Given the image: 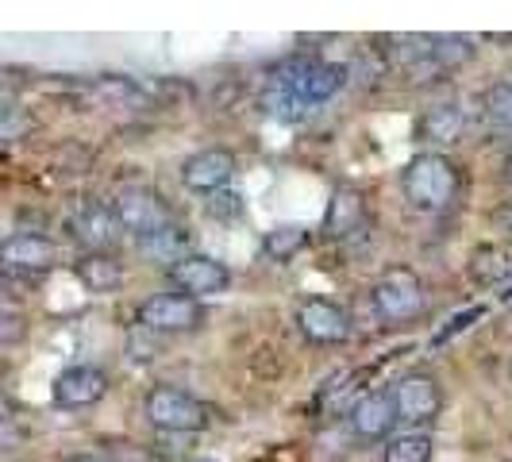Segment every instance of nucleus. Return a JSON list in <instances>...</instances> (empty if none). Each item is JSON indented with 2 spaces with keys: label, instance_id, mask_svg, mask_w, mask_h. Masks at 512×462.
Segmentation results:
<instances>
[{
  "label": "nucleus",
  "instance_id": "19",
  "mask_svg": "<svg viewBox=\"0 0 512 462\" xmlns=\"http://www.w3.org/2000/svg\"><path fill=\"white\" fill-rule=\"evenodd\" d=\"M466 274L478 285H505L512 282V239H493V243H482L470 262H466Z\"/></svg>",
  "mask_w": 512,
  "mask_h": 462
},
{
  "label": "nucleus",
  "instance_id": "25",
  "mask_svg": "<svg viewBox=\"0 0 512 462\" xmlns=\"http://www.w3.org/2000/svg\"><path fill=\"white\" fill-rule=\"evenodd\" d=\"M482 312H486V308L474 305V308H466V312H459V316H451V320H447V328H443V332H436V343H447L455 332H466V328H470V324H474Z\"/></svg>",
  "mask_w": 512,
  "mask_h": 462
},
{
  "label": "nucleus",
  "instance_id": "12",
  "mask_svg": "<svg viewBox=\"0 0 512 462\" xmlns=\"http://www.w3.org/2000/svg\"><path fill=\"white\" fill-rule=\"evenodd\" d=\"M239 162L228 147H205V151L189 154L181 162V185L189 193H201V197H216L228 189V181L235 178Z\"/></svg>",
  "mask_w": 512,
  "mask_h": 462
},
{
  "label": "nucleus",
  "instance_id": "28",
  "mask_svg": "<svg viewBox=\"0 0 512 462\" xmlns=\"http://www.w3.org/2000/svg\"><path fill=\"white\" fill-rule=\"evenodd\" d=\"M501 178H505V185L512 189V151H509V158H505V166H501Z\"/></svg>",
  "mask_w": 512,
  "mask_h": 462
},
{
  "label": "nucleus",
  "instance_id": "27",
  "mask_svg": "<svg viewBox=\"0 0 512 462\" xmlns=\"http://www.w3.org/2000/svg\"><path fill=\"white\" fill-rule=\"evenodd\" d=\"M501 224H505V231L512 235V201H505V208H501Z\"/></svg>",
  "mask_w": 512,
  "mask_h": 462
},
{
  "label": "nucleus",
  "instance_id": "31",
  "mask_svg": "<svg viewBox=\"0 0 512 462\" xmlns=\"http://www.w3.org/2000/svg\"><path fill=\"white\" fill-rule=\"evenodd\" d=\"M509 374H512V362H509Z\"/></svg>",
  "mask_w": 512,
  "mask_h": 462
},
{
  "label": "nucleus",
  "instance_id": "11",
  "mask_svg": "<svg viewBox=\"0 0 512 462\" xmlns=\"http://www.w3.org/2000/svg\"><path fill=\"white\" fill-rule=\"evenodd\" d=\"M104 393H108V374L93 362H77L66 366L62 374H54L51 382V401L66 412H81L101 405Z\"/></svg>",
  "mask_w": 512,
  "mask_h": 462
},
{
  "label": "nucleus",
  "instance_id": "5",
  "mask_svg": "<svg viewBox=\"0 0 512 462\" xmlns=\"http://www.w3.org/2000/svg\"><path fill=\"white\" fill-rule=\"evenodd\" d=\"M274 77L285 81L305 101V108H316V104L332 101L335 93L347 85V66L324 62V58H289Z\"/></svg>",
  "mask_w": 512,
  "mask_h": 462
},
{
  "label": "nucleus",
  "instance_id": "1",
  "mask_svg": "<svg viewBox=\"0 0 512 462\" xmlns=\"http://www.w3.org/2000/svg\"><path fill=\"white\" fill-rule=\"evenodd\" d=\"M466 189V174L455 158L443 151H420L412 154L401 170V193L416 212H451L462 201Z\"/></svg>",
  "mask_w": 512,
  "mask_h": 462
},
{
  "label": "nucleus",
  "instance_id": "24",
  "mask_svg": "<svg viewBox=\"0 0 512 462\" xmlns=\"http://www.w3.org/2000/svg\"><path fill=\"white\" fill-rule=\"evenodd\" d=\"M432 58L443 66H459L474 58V39L470 35H432Z\"/></svg>",
  "mask_w": 512,
  "mask_h": 462
},
{
  "label": "nucleus",
  "instance_id": "13",
  "mask_svg": "<svg viewBox=\"0 0 512 462\" xmlns=\"http://www.w3.org/2000/svg\"><path fill=\"white\" fill-rule=\"evenodd\" d=\"M120 231L124 228H120L116 212H112V205H104V201H85V205H77V212L70 216V239L81 247V255L108 251Z\"/></svg>",
  "mask_w": 512,
  "mask_h": 462
},
{
  "label": "nucleus",
  "instance_id": "4",
  "mask_svg": "<svg viewBox=\"0 0 512 462\" xmlns=\"http://www.w3.org/2000/svg\"><path fill=\"white\" fill-rule=\"evenodd\" d=\"M208 312L201 301L185 293H151L135 305V328H147L154 335H185L201 332Z\"/></svg>",
  "mask_w": 512,
  "mask_h": 462
},
{
  "label": "nucleus",
  "instance_id": "6",
  "mask_svg": "<svg viewBox=\"0 0 512 462\" xmlns=\"http://www.w3.org/2000/svg\"><path fill=\"white\" fill-rule=\"evenodd\" d=\"M108 205L116 212L120 228L131 231L135 239H143V235H151V231H158L162 224L174 220L170 201H166L158 189H151V185H124Z\"/></svg>",
  "mask_w": 512,
  "mask_h": 462
},
{
  "label": "nucleus",
  "instance_id": "15",
  "mask_svg": "<svg viewBox=\"0 0 512 462\" xmlns=\"http://www.w3.org/2000/svg\"><path fill=\"white\" fill-rule=\"evenodd\" d=\"M462 131H466V112H462V104H455V101L432 104V108H424V112L416 116V139H420V143H432V151L455 147L462 139Z\"/></svg>",
  "mask_w": 512,
  "mask_h": 462
},
{
  "label": "nucleus",
  "instance_id": "23",
  "mask_svg": "<svg viewBox=\"0 0 512 462\" xmlns=\"http://www.w3.org/2000/svg\"><path fill=\"white\" fill-rule=\"evenodd\" d=\"M482 108L493 128L512 131V81H497L482 93Z\"/></svg>",
  "mask_w": 512,
  "mask_h": 462
},
{
  "label": "nucleus",
  "instance_id": "17",
  "mask_svg": "<svg viewBox=\"0 0 512 462\" xmlns=\"http://www.w3.org/2000/svg\"><path fill=\"white\" fill-rule=\"evenodd\" d=\"M366 228V201L355 185H339L324 208V231L332 239H351Z\"/></svg>",
  "mask_w": 512,
  "mask_h": 462
},
{
  "label": "nucleus",
  "instance_id": "8",
  "mask_svg": "<svg viewBox=\"0 0 512 462\" xmlns=\"http://www.w3.org/2000/svg\"><path fill=\"white\" fill-rule=\"evenodd\" d=\"M297 332L305 335L312 347H335L351 339V312L335 305L332 297H305L297 305Z\"/></svg>",
  "mask_w": 512,
  "mask_h": 462
},
{
  "label": "nucleus",
  "instance_id": "2",
  "mask_svg": "<svg viewBox=\"0 0 512 462\" xmlns=\"http://www.w3.org/2000/svg\"><path fill=\"white\" fill-rule=\"evenodd\" d=\"M143 420L154 432H166V436H193L212 424V409L178 385H154L143 397Z\"/></svg>",
  "mask_w": 512,
  "mask_h": 462
},
{
  "label": "nucleus",
  "instance_id": "3",
  "mask_svg": "<svg viewBox=\"0 0 512 462\" xmlns=\"http://www.w3.org/2000/svg\"><path fill=\"white\" fill-rule=\"evenodd\" d=\"M370 305L382 324H409L424 312V282L409 266H389L370 285Z\"/></svg>",
  "mask_w": 512,
  "mask_h": 462
},
{
  "label": "nucleus",
  "instance_id": "26",
  "mask_svg": "<svg viewBox=\"0 0 512 462\" xmlns=\"http://www.w3.org/2000/svg\"><path fill=\"white\" fill-rule=\"evenodd\" d=\"M20 335H24V328H20V316H16V312H4V332H0L4 347H12Z\"/></svg>",
  "mask_w": 512,
  "mask_h": 462
},
{
  "label": "nucleus",
  "instance_id": "7",
  "mask_svg": "<svg viewBox=\"0 0 512 462\" xmlns=\"http://www.w3.org/2000/svg\"><path fill=\"white\" fill-rule=\"evenodd\" d=\"M389 393H393L401 424H409V428H432L443 412V385L432 374H420V370L405 374Z\"/></svg>",
  "mask_w": 512,
  "mask_h": 462
},
{
  "label": "nucleus",
  "instance_id": "20",
  "mask_svg": "<svg viewBox=\"0 0 512 462\" xmlns=\"http://www.w3.org/2000/svg\"><path fill=\"white\" fill-rule=\"evenodd\" d=\"M308 243H312V231L305 224H278V228H270L262 235V255L285 266V262H293L301 255Z\"/></svg>",
  "mask_w": 512,
  "mask_h": 462
},
{
  "label": "nucleus",
  "instance_id": "22",
  "mask_svg": "<svg viewBox=\"0 0 512 462\" xmlns=\"http://www.w3.org/2000/svg\"><path fill=\"white\" fill-rule=\"evenodd\" d=\"M382 462H436V439L428 432H401L382 447Z\"/></svg>",
  "mask_w": 512,
  "mask_h": 462
},
{
  "label": "nucleus",
  "instance_id": "9",
  "mask_svg": "<svg viewBox=\"0 0 512 462\" xmlns=\"http://www.w3.org/2000/svg\"><path fill=\"white\" fill-rule=\"evenodd\" d=\"M166 278L174 285V293H185L193 301H205V297H220L231 289V270L228 262L212 255L193 251L189 258H181L174 270H166Z\"/></svg>",
  "mask_w": 512,
  "mask_h": 462
},
{
  "label": "nucleus",
  "instance_id": "29",
  "mask_svg": "<svg viewBox=\"0 0 512 462\" xmlns=\"http://www.w3.org/2000/svg\"><path fill=\"white\" fill-rule=\"evenodd\" d=\"M66 462H108V459H101V455H70Z\"/></svg>",
  "mask_w": 512,
  "mask_h": 462
},
{
  "label": "nucleus",
  "instance_id": "10",
  "mask_svg": "<svg viewBox=\"0 0 512 462\" xmlns=\"http://www.w3.org/2000/svg\"><path fill=\"white\" fill-rule=\"evenodd\" d=\"M54 262H58V247L54 239L39 235V231H16L4 239L0 247V266L8 278H39V274H51Z\"/></svg>",
  "mask_w": 512,
  "mask_h": 462
},
{
  "label": "nucleus",
  "instance_id": "21",
  "mask_svg": "<svg viewBox=\"0 0 512 462\" xmlns=\"http://www.w3.org/2000/svg\"><path fill=\"white\" fill-rule=\"evenodd\" d=\"M258 108L270 116V120H285V124H293V120H301L308 108L305 101L285 85L278 77H270V85L262 89V97H258Z\"/></svg>",
  "mask_w": 512,
  "mask_h": 462
},
{
  "label": "nucleus",
  "instance_id": "14",
  "mask_svg": "<svg viewBox=\"0 0 512 462\" xmlns=\"http://www.w3.org/2000/svg\"><path fill=\"white\" fill-rule=\"evenodd\" d=\"M347 420H351V432L362 443H382V439L389 443L393 428L401 424L397 405H393V393H366V397H359Z\"/></svg>",
  "mask_w": 512,
  "mask_h": 462
},
{
  "label": "nucleus",
  "instance_id": "30",
  "mask_svg": "<svg viewBox=\"0 0 512 462\" xmlns=\"http://www.w3.org/2000/svg\"><path fill=\"white\" fill-rule=\"evenodd\" d=\"M189 462H216V459H189Z\"/></svg>",
  "mask_w": 512,
  "mask_h": 462
},
{
  "label": "nucleus",
  "instance_id": "16",
  "mask_svg": "<svg viewBox=\"0 0 512 462\" xmlns=\"http://www.w3.org/2000/svg\"><path fill=\"white\" fill-rule=\"evenodd\" d=\"M189 243H193V231L178 224V220H170V224H162L158 231L151 235H143V239H135V251L147 258V262H158V266H166V270H174L181 258H189Z\"/></svg>",
  "mask_w": 512,
  "mask_h": 462
},
{
  "label": "nucleus",
  "instance_id": "18",
  "mask_svg": "<svg viewBox=\"0 0 512 462\" xmlns=\"http://www.w3.org/2000/svg\"><path fill=\"white\" fill-rule=\"evenodd\" d=\"M74 278L81 282V289H89V293H116V289L124 285V278H128V270H124V262L116 255L93 251V255H77Z\"/></svg>",
  "mask_w": 512,
  "mask_h": 462
}]
</instances>
